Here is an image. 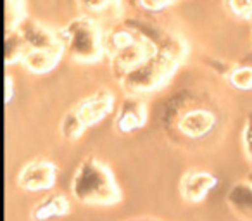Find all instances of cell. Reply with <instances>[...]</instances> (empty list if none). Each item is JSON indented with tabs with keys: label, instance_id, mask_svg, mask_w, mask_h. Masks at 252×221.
Returning <instances> with one entry per match:
<instances>
[{
	"label": "cell",
	"instance_id": "cell-1",
	"mask_svg": "<svg viewBox=\"0 0 252 221\" xmlns=\"http://www.w3.org/2000/svg\"><path fill=\"white\" fill-rule=\"evenodd\" d=\"M156 43L159 45L158 54L119 80V85L126 95L142 97L144 94L164 87L187 54V45L180 36L166 35L164 42Z\"/></svg>",
	"mask_w": 252,
	"mask_h": 221
},
{
	"label": "cell",
	"instance_id": "cell-2",
	"mask_svg": "<svg viewBox=\"0 0 252 221\" xmlns=\"http://www.w3.org/2000/svg\"><path fill=\"white\" fill-rule=\"evenodd\" d=\"M71 193L87 206H114L121 200V190L107 164L87 158L76 169L71 182Z\"/></svg>",
	"mask_w": 252,
	"mask_h": 221
},
{
	"label": "cell",
	"instance_id": "cell-3",
	"mask_svg": "<svg viewBox=\"0 0 252 221\" xmlns=\"http://www.w3.org/2000/svg\"><path fill=\"white\" fill-rule=\"evenodd\" d=\"M104 35L97 19L81 14L59 30L64 52L80 63H97L105 54Z\"/></svg>",
	"mask_w": 252,
	"mask_h": 221
},
{
	"label": "cell",
	"instance_id": "cell-4",
	"mask_svg": "<svg viewBox=\"0 0 252 221\" xmlns=\"http://www.w3.org/2000/svg\"><path fill=\"white\" fill-rule=\"evenodd\" d=\"M114 95L109 90H98L78 102L61 123V133L66 140H76L87 128L100 123L112 111Z\"/></svg>",
	"mask_w": 252,
	"mask_h": 221
},
{
	"label": "cell",
	"instance_id": "cell-5",
	"mask_svg": "<svg viewBox=\"0 0 252 221\" xmlns=\"http://www.w3.org/2000/svg\"><path fill=\"white\" fill-rule=\"evenodd\" d=\"M159 50V45L156 43V40L145 36L144 33H140L137 40L133 43H130L125 49L118 50L116 54L109 56L111 59V69L116 80H121L126 73H130L131 69H135L137 66L144 64L145 61H149L152 56H156Z\"/></svg>",
	"mask_w": 252,
	"mask_h": 221
},
{
	"label": "cell",
	"instance_id": "cell-6",
	"mask_svg": "<svg viewBox=\"0 0 252 221\" xmlns=\"http://www.w3.org/2000/svg\"><path fill=\"white\" fill-rule=\"evenodd\" d=\"M21 33L23 40H25L28 49H36V50H52V52H61L64 54V47L61 42L59 30L47 28L45 25H42L40 21L26 16L18 28Z\"/></svg>",
	"mask_w": 252,
	"mask_h": 221
},
{
	"label": "cell",
	"instance_id": "cell-7",
	"mask_svg": "<svg viewBox=\"0 0 252 221\" xmlns=\"http://www.w3.org/2000/svg\"><path fill=\"white\" fill-rule=\"evenodd\" d=\"M57 169L52 162L36 159L23 166L19 171L18 183L21 189L30 192H40V190H49L56 185Z\"/></svg>",
	"mask_w": 252,
	"mask_h": 221
},
{
	"label": "cell",
	"instance_id": "cell-8",
	"mask_svg": "<svg viewBox=\"0 0 252 221\" xmlns=\"http://www.w3.org/2000/svg\"><path fill=\"white\" fill-rule=\"evenodd\" d=\"M145 121H147V107L144 98L137 95H126L116 114V130L121 133H131L144 126Z\"/></svg>",
	"mask_w": 252,
	"mask_h": 221
},
{
	"label": "cell",
	"instance_id": "cell-9",
	"mask_svg": "<svg viewBox=\"0 0 252 221\" xmlns=\"http://www.w3.org/2000/svg\"><path fill=\"white\" fill-rule=\"evenodd\" d=\"M216 125V116L207 109H192L180 116L178 130L189 138H200L207 135Z\"/></svg>",
	"mask_w": 252,
	"mask_h": 221
},
{
	"label": "cell",
	"instance_id": "cell-10",
	"mask_svg": "<svg viewBox=\"0 0 252 221\" xmlns=\"http://www.w3.org/2000/svg\"><path fill=\"white\" fill-rule=\"evenodd\" d=\"M218 180L211 173L206 171H190L180 182L182 197L189 202H199L207 195V192L216 187Z\"/></svg>",
	"mask_w": 252,
	"mask_h": 221
},
{
	"label": "cell",
	"instance_id": "cell-11",
	"mask_svg": "<svg viewBox=\"0 0 252 221\" xmlns=\"http://www.w3.org/2000/svg\"><path fill=\"white\" fill-rule=\"evenodd\" d=\"M61 52H52V50H36L28 49L21 59V64L35 74H45L52 71L61 61Z\"/></svg>",
	"mask_w": 252,
	"mask_h": 221
},
{
	"label": "cell",
	"instance_id": "cell-12",
	"mask_svg": "<svg viewBox=\"0 0 252 221\" xmlns=\"http://www.w3.org/2000/svg\"><path fill=\"white\" fill-rule=\"evenodd\" d=\"M67 213H69V202L66 197L61 193H52V195L45 197L42 202L36 204L32 216L35 221H45L50 218L64 216Z\"/></svg>",
	"mask_w": 252,
	"mask_h": 221
},
{
	"label": "cell",
	"instance_id": "cell-13",
	"mask_svg": "<svg viewBox=\"0 0 252 221\" xmlns=\"http://www.w3.org/2000/svg\"><path fill=\"white\" fill-rule=\"evenodd\" d=\"M138 36H140V32L130 28V26H116V28H111L104 35L105 54L112 56V54H116L118 50L125 49V47H128L130 43H133Z\"/></svg>",
	"mask_w": 252,
	"mask_h": 221
},
{
	"label": "cell",
	"instance_id": "cell-14",
	"mask_svg": "<svg viewBox=\"0 0 252 221\" xmlns=\"http://www.w3.org/2000/svg\"><path fill=\"white\" fill-rule=\"evenodd\" d=\"M26 50H28V47H26L25 40L18 30L5 32V64L7 66L12 63H21Z\"/></svg>",
	"mask_w": 252,
	"mask_h": 221
},
{
	"label": "cell",
	"instance_id": "cell-15",
	"mask_svg": "<svg viewBox=\"0 0 252 221\" xmlns=\"http://www.w3.org/2000/svg\"><path fill=\"white\" fill-rule=\"evenodd\" d=\"M26 18L25 0H5V32H12Z\"/></svg>",
	"mask_w": 252,
	"mask_h": 221
},
{
	"label": "cell",
	"instance_id": "cell-16",
	"mask_svg": "<svg viewBox=\"0 0 252 221\" xmlns=\"http://www.w3.org/2000/svg\"><path fill=\"white\" fill-rule=\"evenodd\" d=\"M228 81L231 87L238 90H251L252 88V66H237L228 73Z\"/></svg>",
	"mask_w": 252,
	"mask_h": 221
},
{
	"label": "cell",
	"instance_id": "cell-17",
	"mask_svg": "<svg viewBox=\"0 0 252 221\" xmlns=\"http://www.w3.org/2000/svg\"><path fill=\"white\" fill-rule=\"evenodd\" d=\"M80 7L83 9L85 14L92 16L97 12H104L107 9H112L119 4V0H78Z\"/></svg>",
	"mask_w": 252,
	"mask_h": 221
},
{
	"label": "cell",
	"instance_id": "cell-18",
	"mask_svg": "<svg viewBox=\"0 0 252 221\" xmlns=\"http://www.w3.org/2000/svg\"><path fill=\"white\" fill-rule=\"evenodd\" d=\"M226 9L237 18H252V0H226Z\"/></svg>",
	"mask_w": 252,
	"mask_h": 221
},
{
	"label": "cell",
	"instance_id": "cell-19",
	"mask_svg": "<svg viewBox=\"0 0 252 221\" xmlns=\"http://www.w3.org/2000/svg\"><path fill=\"white\" fill-rule=\"evenodd\" d=\"M244 147H245V152H247L249 159L252 161V118H249L247 123H245V128H244Z\"/></svg>",
	"mask_w": 252,
	"mask_h": 221
},
{
	"label": "cell",
	"instance_id": "cell-20",
	"mask_svg": "<svg viewBox=\"0 0 252 221\" xmlns=\"http://www.w3.org/2000/svg\"><path fill=\"white\" fill-rule=\"evenodd\" d=\"M138 4L142 5L144 9H147V11H161V9H164L166 5L171 4V0H138Z\"/></svg>",
	"mask_w": 252,
	"mask_h": 221
},
{
	"label": "cell",
	"instance_id": "cell-21",
	"mask_svg": "<svg viewBox=\"0 0 252 221\" xmlns=\"http://www.w3.org/2000/svg\"><path fill=\"white\" fill-rule=\"evenodd\" d=\"M12 78L9 74H5V102H11L12 97H14V90H12Z\"/></svg>",
	"mask_w": 252,
	"mask_h": 221
},
{
	"label": "cell",
	"instance_id": "cell-22",
	"mask_svg": "<svg viewBox=\"0 0 252 221\" xmlns=\"http://www.w3.org/2000/svg\"><path fill=\"white\" fill-rule=\"evenodd\" d=\"M171 2H173V0H171Z\"/></svg>",
	"mask_w": 252,
	"mask_h": 221
}]
</instances>
